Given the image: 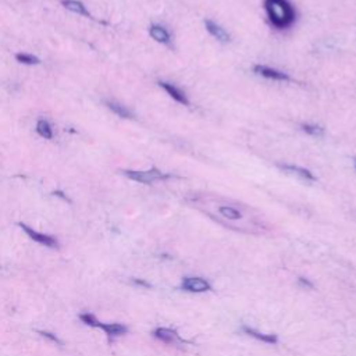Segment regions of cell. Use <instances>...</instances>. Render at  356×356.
<instances>
[{
	"mask_svg": "<svg viewBox=\"0 0 356 356\" xmlns=\"http://www.w3.org/2000/svg\"><path fill=\"white\" fill-rule=\"evenodd\" d=\"M185 200L209 219L241 234L267 235L273 233V225L258 210L238 200L210 193H193Z\"/></svg>",
	"mask_w": 356,
	"mask_h": 356,
	"instance_id": "cell-1",
	"label": "cell"
},
{
	"mask_svg": "<svg viewBox=\"0 0 356 356\" xmlns=\"http://www.w3.org/2000/svg\"><path fill=\"white\" fill-rule=\"evenodd\" d=\"M267 21L277 31L291 28L296 21V9L290 0H263Z\"/></svg>",
	"mask_w": 356,
	"mask_h": 356,
	"instance_id": "cell-2",
	"label": "cell"
},
{
	"mask_svg": "<svg viewBox=\"0 0 356 356\" xmlns=\"http://www.w3.org/2000/svg\"><path fill=\"white\" fill-rule=\"evenodd\" d=\"M124 175L130 180H133L135 183L145 184V185H149V184H153L155 181H166V180H170L173 178V174L163 173L162 170H159L158 167H152L146 170V171H135V170H122L121 171Z\"/></svg>",
	"mask_w": 356,
	"mask_h": 356,
	"instance_id": "cell-3",
	"label": "cell"
},
{
	"mask_svg": "<svg viewBox=\"0 0 356 356\" xmlns=\"http://www.w3.org/2000/svg\"><path fill=\"white\" fill-rule=\"evenodd\" d=\"M181 290L192 294H202L212 291V284L202 277H185L181 283Z\"/></svg>",
	"mask_w": 356,
	"mask_h": 356,
	"instance_id": "cell-4",
	"label": "cell"
},
{
	"mask_svg": "<svg viewBox=\"0 0 356 356\" xmlns=\"http://www.w3.org/2000/svg\"><path fill=\"white\" fill-rule=\"evenodd\" d=\"M253 72L256 75H260L266 80H273V81H291V77L284 71H280L273 67L263 66V64H255Z\"/></svg>",
	"mask_w": 356,
	"mask_h": 356,
	"instance_id": "cell-5",
	"label": "cell"
},
{
	"mask_svg": "<svg viewBox=\"0 0 356 356\" xmlns=\"http://www.w3.org/2000/svg\"><path fill=\"white\" fill-rule=\"evenodd\" d=\"M155 338H158L159 341L168 344V345H177V344H185V340H183L177 331L173 328H167V327H158L156 330L153 331Z\"/></svg>",
	"mask_w": 356,
	"mask_h": 356,
	"instance_id": "cell-6",
	"label": "cell"
},
{
	"mask_svg": "<svg viewBox=\"0 0 356 356\" xmlns=\"http://www.w3.org/2000/svg\"><path fill=\"white\" fill-rule=\"evenodd\" d=\"M277 167L281 168L285 173L296 175V177H299L300 180L308 181V183H315L316 180H317L311 170H308L305 167H299V166H295V164H277Z\"/></svg>",
	"mask_w": 356,
	"mask_h": 356,
	"instance_id": "cell-7",
	"label": "cell"
},
{
	"mask_svg": "<svg viewBox=\"0 0 356 356\" xmlns=\"http://www.w3.org/2000/svg\"><path fill=\"white\" fill-rule=\"evenodd\" d=\"M159 87L163 88L164 91L167 92V95L170 97H173L174 100L180 105H184V106H189V99L188 96L185 95V92L183 89H180L178 87H175L174 84L171 82H166V81H159Z\"/></svg>",
	"mask_w": 356,
	"mask_h": 356,
	"instance_id": "cell-8",
	"label": "cell"
},
{
	"mask_svg": "<svg viewBox=\"0 0 356 356\" xmlns=\"http://www.w3.org/2000/svg\"><path fill=\"white\" fill-rule=\"evenodd\" d=\"M21 228L26 231V234L30 237L31 239H34V241H36L38 244L41 245H45V246H49V248H55V246H57V241L56 238H53V237H50V235L47 234H42V233H38V231H35V230H32L31 227H28L27 224L24 223H20L18 224Z\"/></svg>",
	"mask_w": 356,
	"mask_h": 356,
	"instance_id": "cell-9",
	"label": "cell"
},
{
	"mask_svg": "<svg viewBox=\"0 0 356 356\" xmlns=\"http://www.w3.org/2000/svg\"><path fill=\"white\" fill-rule=\"evenodd\" d=\"M205 28L208 31L210 35L216 38L219 42H223V43H228L231 41V36L227 31L224 30L223 27H220L219 24H216L214 21L212 20H205Z\"/></svg>",
	"mask_w": 356,
	"mask_h": 356,
	"instance_id": "cell-10",
	"label": "cell"
},
{
	"mask_svg": "<svg viewBox=\"0 0 356 356\" xmlns=\"http://www.w3.org/2000/svg\"><path fill=\"white\" fill-rule=\"evenodd\" d=\"M242 331H244L246 336L252 337V338L258 340V341L269 344V345H275L278 342V337L275 336V334H265V333H260V331L255 330V328L248 326L242 327Z\"/></svg>",
	"mask_w": 356,
	"mask_h": 356,
	"instance_id": "cell-11",
	"label": "cell"
},
{
	"mask_svg": "<svg viewBox=\"0 0 356 356\" xmlns=\"http://www.w3.org/2000/svg\"><path fill=\"white\" fill-rule=\"evenodd\" d=\"M149 35L152 36L155 41L163 43V45H170V42H171V36L168 34V31L159 24H152L149 27Z\"/></svg>",
	"mask_w": 356,
	"mask_h": 356,
	"instance_id": "cell-12",
	"label": "cell"
},
{
	"mask_svg": "<svg viewBox=\"0 0 356 356\" xmlns=\"http://www.w3.org/2000/svg\"><path fill=\"white\" fill-rule=\"evenodd\" d=\"M61 5L66 7L67 10L72 11V13H77V14L84 15L87 18H93L91 15V13L87 10L85 5L80 2V0H61Z\"/></svg>",
	"mask_w": 356,
	"mask_h": 356,
	"instance_id": "cell-13",
	"label": "cell"
},
{
	"mask_svg": "<svg viewBox=\"0 0 356 356\" xmlns=\"http://www.w3.org/2000/svg\"><path fill=\"white\" fill-rule=\"evenodd\" d=\"M99 328H102L107 336L110 337H118L125 334L128 331V328L124 324H120V323H100L99 324Z\"/></svg>",
	"mask_w": 356,
	"mask_h": 356,
	"instance_id": "cell-14",
	"label": "cell"
},
{
	"mask_svg": "<svg viewBox=\"0 0 356 356\" xmlns=\"http://www.w3.org/2000/svg\"><path fill=\"white\" fill-rule=\"evenodd\" d=\"M106 106L112 110L114 114H117L118 117L121 118H133V113L128 110L127 107L122 106V105H120V103H116V102H110V100H107L106 102Z\"/></svg>",
	"mask_w": 356,
	"mask_h": 356,
	"instance_id": "cell-15",
	"label": "cell"
},
{
	"mask_svg": "<svg viewBox=\"0 0 356 356\" xmlns=\"http://www.w3.org/2000/svg\"><path fill=\"white\" fill-rule=\"evenodd\" d=\"M36 133L45 139H53V130H52L50 122L46 121L43 118L38 120L36 122Z\"/></svg>",
	"mask_w": 356,
	"mask_h": 356,
	"instance_id": "cell-16",
	"label": "cell"
},
{
	"mask_svg": "<svg viewBox=\"0 0 356 356\" xmlns=\"http://www.w3.org/2000/svg\"><path fill=\"white\" fill-rule=\"evenodd\" d=\"M15 60L21 63V64H27V66H36V64L41 63L39 57L30 55V53H17L15 55Z\"/></svg>",
	"mask_w": 356,
	"mask_h": 356,
	"instance_id": "cell-17",
	"label": "cell"
},
{
	"mask_svg": "<svg viewBox=\"0 0 356 356\" xmlns=\"http://www.w3.org/2000/svg\"><path fill=\"white\" fill-rule=\"evenodd\" d=\"M302 131L311 137H323L324 135V128L317 125V124H302L300 125Z\"/></svg>",
	"mask_w": 356,
	"mask_h": 356,
	"instance_id": "cell-18",
	"label": "cell"
},
{
	"mask_svg": "<svg viewBox=\"0 0 356 356\" xmlns=\"http://www.w3.org/2000/svg\"><path fill=\"white\" fill-rule=\"evenodd\" d=\"M81 320L84 321L85 324H88V326H92V327H99V324H100V321L97 320L95 316L89 315V313L81 315Z\"/></svg>",
	"mask_w": 356,
	"mask_h": 356,
	"instance_id": "cell-19",
	"label": "cell"
},
{
	"mask_svg": "<svg viewBox=\"0 0 356 356\" xmlns=\"http://www.w3.org/2000/svg\"><path fill=\"white\" fill-rule=\"evenodd\" d=\"M298 283H299L300 287H303V288H309V290H313V288H315L313 283H311V281L308 280V278H305V277H299V278H298Z\"/></svg>",
	"mask_w": 356,
	"mask_h": 356,
	"instance_id": "cell-20",
	"label": "cell"
},
{
	"mask_svg": "<svg viewBox=\"0 0 356 356\" xmlns=\"http://www.w3.org/2000/svg\"><path fill=\"white\" fill-rule=\"evenodd\" d=\"M42 336H45V337H47V338H50L52 341H55V342H59V344H61L59 340H57V337H55V336H52L50 333H41Z\"/></svg>",
	"mask_w": 356,
	"mask_h": 356,
	"instance_id": "cell-21",
	"label": "cell"
},
{
	"mask_svg": "<svg viewBox=\"0 0 356 356\" xmlns=\"http://www.w3.org/2000/svg\"><path fill=\"white\" fill-rule=\"evenodd\" d=\"M134 283L138 285H141V287H146V288H149V287H150V284H149V283H146V281H143V280H134Z\"/></svg>",
	"mask_w": 356,
	"mask_h": 356,
	"instance_id": "cell-22",
	"label": "cell"
},
{
	"mask_svg": "<svg viewBox=\"0 0 356 356\" xmlns=\"http://www.w3.org/2000/svg\"><path fill=\"white\" fill-rule=\"evenodd\" d=\"M55 195H57V196H60V198H63V199H66V200H68V198H67V196H64V193L60 192V191H56V192H55Z\"/></svg>",
	"mask_w": 356,
	"mask_h": 356,
	"instance_id": "cell-23",
	"label": "cell"
},
{
	"mask_svg": "<svg viewBox=\"0 0 356 356\" xmlns=\"http://www.w3.org/2000/svg\"><path fill=\"white\" fill-rule=\"evenodd\" d=\"M353 167H355V170H356V156L353 158Z\"/></svg>",
	"mask_w": 356,
	"mask_h": 356,
	"instance_id": "cell-24",
	"label": "cell"
}]
</instances>
